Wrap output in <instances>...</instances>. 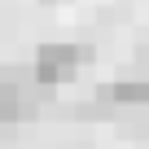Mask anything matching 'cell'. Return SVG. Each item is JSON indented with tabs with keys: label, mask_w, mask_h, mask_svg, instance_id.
<instances>
[{
	"label": "cell",
	"mask_w": 149,
	"mask_h": 149,
	"mask_svg": "<svg viewBox=\"0 0 149 149\" xmlns=\"http://www.w3.org/2000/svg\"><path fill=\"white\" fill-rule=\"evenodd\" d=\"M88 57H92V48H84V44H40L31 66H35V79L44 88H57V84L74 79V70Z\"/></svg>",
	"instance_id": "1"
},
{
	"label": "cell",
	"mask_w": 149,
	"mask_h": 149,
	"mask_svg": "<svg viewBox=\"0 0 149 149\" xmlns=\"http://www.w3.org/2000/svg\"><path fill=\"white\" fill-rule=\"evenodd\" d=\"M114 110H149V79L145 74H127V79H114L105 88H97Z\"/></svg>",
	"instance_id": "2"
}]
</instances>
